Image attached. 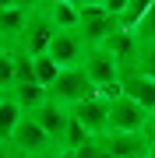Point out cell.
<instances>
[{"mask_svg": "<svg viewBox=\"0 0 155 158\" xmlns=\"http://www.w3.org/2000/svg\"><path fill=\"white\" fill-rule=\"evenodd\" d=\"M11 151L18 158H53L57 155V144L46 137V130L35 123L32 116H25L18 123V130L11 134Z\"/></svg>", "mask_w": 155, "mask_h": 158, "instance_id": "obj_1", "label": "cell"}, {"mask_svg": "<svg viewBox=\"0 0 155 158\" xmlns=\"http://www.w3.org/2000/svg\"><path fill=\"white\" fill-rule=\"evenodd\" d=\"M50 98L57 102V106H63V109H74L78 102L95 98V85L88 81V74L81 70V67H67V70H60L57 81H53Z\"/></svg>", "mask_w": 155, "mask_h": 158, "instance_id": "obj_2", "label": "cell"}, {"mask_svg": "<svg viewBox=\"0 0 155 158\" xmlns=\"http://www.w3.org/2000/svg\"><path fill=\"white\" fill-rule=\"evenodd\" d=\"M148 119H152L148 109H141L134 98L120 95L109 102V130L106 134H148Z\"/></svg>", "mask_w": 155, "mask_h": 158, "instance_id": "obj_3", "label": "cell"}, {"mask_svg": "<svg viewBox=\"0 0 155 158\" xmlns=\"http://www.w3.org/2000/svg\"><path fill=\"white\" fill-rule=\"evenodd\" d=\"M81 70L88 74V81L95 85V91L113 85V81H120V60H116L106 46H88L85 56H81Z\"/></svg>", "mask_w": 155, "mask_h": 158, "instance_id": "obj_4", "label": "cell"}, {"mask_svg": "<svg viewBox=\"0 0 155 158\" xmlns=\"http://www.w3.org/2000/svg\"><path fill=\"white\" fill-rule=\"evenodd\" d=\"M85 49H88V46L78 35V28H57L53 39H50V46H46V56L57 63L60 70H67V67H81Z\"/></svg>", "mask_w": 155, "mask_h": 158, "instance_id": "obj_5", "label": "cell"}, {"mask_svg": "<svg viewBox=\"0 0 155 158\" xmlns=\"http://www.w3.org/2000/svg\"><path fill=\"white\" fill-rule=\"evenodd\" d=\"M99 148L116 158H152L155 155V141L148 134H102L95 137Z\"/></svg>", "mask_w": 155, "mask_h": 158, "instance_id": "obj_6", "label": "cell"}, {"mask_svg": "<svg viewBox=\"0 0 155 158\" xmlns=\"http://www.w3.org/2000/svg\"><path fill=\"white\" fill-rule=\"evenodd\" d=\"M120 25L116 18H109L102 7H81L78 11V35L85 39V46H102Z\"/></svg>", "mask_w": 155, "mask_h": 158, "instance_id": "obj_7", "label": "cell"}, {"mask_svg": "<svg viewBox=\"0 0 155 158\" xmlns=\"http://www.w3.org/2000/svg\"><path fill=\"white\" fill-rule=\"evenodd\" d=\"M71 119L85 127L88 137H102L109 130V102L99 98V95L95 98H85V102H78V106L71 109Z\"/></svg>", "mask_w": 155, "mask_h": 158, "instance_id": "obj_8", "label": "cell"}, {"mask_svg": "<svg viewBox=\"0 0 155 158\" xmlns=\"http://www.w3.org/2000/svg\"><path fill=\"white\" fill-rule=\"evenodd\" d=\"M120 88H123V95L134 98L141 109L155 113V77L152 74H144L141 67H123L120 70Z\"/></svg>", "mask_w": 155, "mask_h": 158, "instance_id": "obj_9", "label": "cell"}, {"mask_svg": "<svg viewBox=\"0 0 155 158\" xmlns=\"http://www.w3.org/2000/svg\"><path fill=\"white\" fill-rule=\"evenodd\" d=\"M35 123H39L42 130H46V137L53 144H60V137H63V130H67V123H71V109H63V106H57V102H46V106H39L35 113H28Z\"/></svg>", "mask_w": 155, "mask_h": 158, "instance_id": "obj_10", "label": "cell"}, {"mask_svg": "<svg viewBox=\"0 0 155 158\" xmlns=\"http://www.w3.org/2000/svg\"><path fill=\"white\" fill-rule=\"evenodd\" d=\"M11 98L21 106V113L28 116V113H35L39 106L50 102V91L42 88V85H35V81H18V85L11 88Z\"/></svg>", "mask_w": 155, "mask_h": 158, "instance_id": "obj_11", "label": "cell"}, {"mask_svg": "<svg viewBox=\"0 0 155 158\" xmlns=\"http://www.w3.org/2000/svg\"><path fill=\"white\" fill-rule=\"evenodd\" d=\"M25 21H28V11H21V7H7V11H0V42H7V39H18V42H21Z\"/></svg>", "mask_w": 155, "mask_h": 158, "instance_id": "obj_12", "label": "cell"}, {"mask_svg": "<svg viewBox=\"0 0 155 158\" xmlns=\"http://www.w3.org/2000/svg\"><path fill=\"white\" fill-rule=\"evenodd\" d=\"M25 119V113H21V106L7 95L4 102H0V144H11V134L18 130V123Z\"/></svg>", "mask_w": 155, "mask_h": 158, "instance_id": "obj_13", "label": "cell"}, {"mask_svg": "<svg viewBox=\"0 0 155 158\" xmlns=\"http://www.w3.org/2000/svg\"><path fill=\"white\" fill-rule=\"evenodd\" d=\"M32 77H35V85H42V88L50 91L53 81L60 77V67L46 56V53H35V56H32Z\"/></svg>", "mask_w": 155, "mask_h": 158, "instance_id": "obj_14", "label": "cell"}, {"mask_svg": "<svg viewBox=\"0 0 155 158\" xmlns=\"http://www.w3.org/2000/svg\"><path fill=\"white\" fill-rule=\"evenodd\" d=\"M148 7H152V0H127L123 14L116 18V21H120V28H123V32H134V28H138V25L144 21V14H148Z\"/></svg>", "mask_w": 155, "mask_h": 158, "instance_id": "obj_15", "label": "cell"}, {"mask_svg": "<svg viewBox=\"0 0 155 158\" xmlns=\"http://www.w3.org/2000/svg\"><path fill=\"white\" fill-rule=\"evenodd\" d=\"M78 11L81 7H71V4H53L50 7V18H53V25H57V28H78Z\"/></svg>", "mask_w": 155, "mask_h": 158, "instance_id": "obj_16", "label": "cell"}, {"mask_svg": "<svg viewBox=\"0 0 155 158\" xmlns=\"http://www.w3.org/2000/svg\"><path fill=\"white\" fill-rule=\"evenodd\" d=\"M134 39H138V46H155V0H152L148 14H144V21L134 28Z\"/></svg>", "mask_w": 155, "mask_h": 158, "instance_id": "obj_17", "label": "cell"}, {"mask_svg": "<svg viewBox=\"0 0 155 158\" xmlns=\"http://www.w3.org/2000/svg\"><path fill=\"white\" fill-rule=\"evenodd\" d=\"M4 88H14V56L11 53H0V91Z\"/></svg>", "mask_w": 155, "mask_h": 158, "instance_id": "obj_18", "label": "cell"}, {"mask_svg": "<svg viewBox=\"0 0 155 158\" xmlns=\"http://www.w3.org/2000/svg\"><path fill=\"white\" fill-rule=\"evenodd\" d=\"M57 0H14V7H21V11H42V7H53Z\"/></svg>", "mask_w": 155, "mask_h": 158, "instance_id": "obj_19", "label": "cell"}, {"mask_svg": "<svg viewBox=\"0 0 155 158\" xmlns=\"http://www.w3.org/2000/svg\"><path fill=\"white\" fill-rule=\"evenodd\" d=\"M123 7H127V0H102V11H106L109 18H120ZM116 25H120V21H116Z\"/></svg>", "mask_w": 155, "mask_h": 158, "instance_id": "obj_20", "label": "cell"}, {"mask_svg": "<svg viewBox=\"0 0 155 158\" xmlns=\"http://www.w3.org/2000/svg\"><path fill=\"white\" fill-rule=\"evenodd\" d=\"M0 158H14V151H11V144H0Z\"/></svg>", "mask_w": 155, "mask_h": 158, "instance_id": "obj_21", "label": "cell"}, {"mask_svg": "<svg viewBox=\"0 0 155 158\" xmlns=\"http://www.w3.org/2000/svg\"><path fill=\"white\" fill-rule=\"evenodd\" d=\"M148 137L155 141V113H152V119H148Z\"/></svg>", "mask_w": 155, "mask_h": 158, "instance_id": "obj_22", "label": "cell"}, {"mask_svg": "<svg viewBox=\"0 0 155 158\" xmlns=\"http://www.w3.org/2000/svg\"><path fill=\"white\" fill-rule=\"evenodd\" d=\"M53 158H74V151H57Z\"/></svg>", "mask_w": 155, "mask_h": 158, "instance_id": "obj_23", "label": "cell"}, {"mask_svg": "<svg viewBox=\"0 0 155 158\" xmlns=\"http://www.w3.org/2000/svg\"><path fill=\"white\" fill-rule=\"evenodd\" d=\"M7 7H14V0H0V11H7Z\"/></svg>", "mask_w": 155, "mask_h": 158, "instance_id": "obj_24", "label": "cell"}, {"mask_svg": "<svg viewBox=\"0 0 155 158\" xmlns=\"http://www.w3.org/2000/svg\"><path fill=\"white\" fill-rule=\"evenodd\" d=\"M60 4H71V7H81V0H60Z\"/></svg>", "mask_w": 155, "mask_h": 158, "instance_id": "obj_25", "label": "cell"}, {"mask_svg": "<svg viewBox=\"0 0 155 158\" xmlns=\"http://www.w3.org/2000/svg\"><path fill=\"white\" fill-rule=\"evenodd\" d=\"M0 53H4V42H0Z\"/></svg>", "mask_w": 155, "mask_h": 158, "instance_id": "obj_26", "label": "cell"}, {"mask_svg": "<svg viewBox=\"0 0 155 158\" xmlns=\"http://www.w3.org/2000/svg\"><path fill=\"white\" fill-rule=\"evenodd\" d=\"M0 102H4V95H0Z\"/></svg>", "mask_w": 155, "mask_h": 158, "instance_id": "obj_27", "label": "cell"}]
</instances>
